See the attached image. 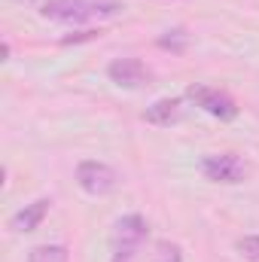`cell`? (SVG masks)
Instances as JSON below:
<instances>
[{
    "label": "cell",
    "mask_w": 259,
    "mask_h": 262,
    "mask_svg": "<svg viewBox=\"0 0 259 262\" xmlns=\"http://www.w3.org/2000/svg\"><path fill=\"white\" fill-rule=\"evenodd\" d=\"M153 262H183V250L174 241H159L153 250Z\"/></svg>",
    "instance_id": "obj_11"
},
{
    "label": "cell",
    "mask_w": 259,
    "mask_h": 262,
    "mask_svg": "<svg viewBox=\"0 0 259 262\" xmlns=\"http://www.w3.org/2000/svg\"><path fill=\"white\" fill-rule=\"evenodd\" d=\"M247 162L235 152H213V156H204L201 159V174L210 180V183H223V186H235V183H244L247 180Z\"/></svg>",
    "instance_id": "obj_3"
},
{
    "label": "cell",
    "mask_w": 259,
    "mask_h": 262,
    "mask_svg": "<svg viewBox=\"0 0 259 262\" xmlns=\"http://www.w3.org/2000/svg\"><path fill=\"white\" fill-rule=\"evenodd\" d=\"M70 253H67L64 244H40V247H31L28 250V262H67Z\"/></svg>",
    "instance_id": "obj_9"
},
{
    "label": "cell",
    "mask_w": 259,
    "mask_h": 262,
    "mask_svg": "<svg viewBox=\"0 0 259 262\" xmlns=\"http://www.w3.org/2000/svg\"><path fill=\"white\" fill-rule=\"evenodd\" d=\"M186 98L192 101L198 110H204L207 116H213V119H220V122H232L235 116H238V104H235V98L229 95V92H223V89H213V85H201V82H195L186 89Z\"/></svg>",
    "instance_id": "obj_2"
},
{
    "label": "cell",
    "mask_w": 259,
    "mask_h": 262,
    "mask_svg": "<svg viewBox=\"0 0 259 262\" xmlns=\"http://www.w3.org/2000/svg\"><path fill=\"white\" fill-rule=\"evenodd\" d=\"M107 76L119 89H143L149 82V70L140 58H116V61H110Z\"/></svg>",
    "instance_id": "obj_6"
},
{
    "label": "cell",
    "mask_w": 259,
    "mask_h": 262,
    "mask_svg": "<svg viewBox=\"0 0 259 262\" xmlns=\"http://www.w3.org/2000/svg\"><path fill=\"white\" fill-rule=\"evenodd\" d=\"M49 207H52V198H37V201L25 204L21 210H15V213H12L9 229H12V232H18V235H28V232H34V229H40V223L46 220Z\"/></svg>",
    "instance_id": "obj_8"
},
{
    "label": "cell",
    "mask_w": 259,
    "mask_h": 262,
    "mask_svg": "<svg viewBox=\"0 0 259 262\" xmlns=\"http://www.w3.org/2000/svg\"><path fill=\"white\" fill-rule=\"evenodd\" d=\"M76 183L85 195H110L116 186H119V174L107 165V162H95V159H85L76 165Z\"/></svg>",
    "instance_id": "obj_4"
},
{
    "label": "cell",
    "mask_w": 259,
    "mask_h": 262,
    "mask_svg": "<svg viewBox=\"0 0 259 262\" xmlns=\"http://www.w3.org/2000/svg\"><path fill=\"white\" fill-rule=\"evenodd\" d=\"M125 12L122 0H49L43 6V15L58 25H95L107 21Z\"/></svg>",
    "instance_id": "obj_1"
},
{
    "label": "cell",
    "mask_w": 259,
    "mask_h": 262,
    "mask_svg": "<svg viewBox=\"0 0 259 262\" xmlns=\"http://www.w3.org/2000/svg\"><path fill=\"white\" fill-rule=\"evenodd\" d=\"M146 232H149V226L140 213H125L113 223L110 244H113V250H140L146 241Z\"/></svg>",
    "instance_id": "obj_5"
},
{
    "label": "cell",
    "mask_w": 259,
    "mask_h": 262,
    "mask_svg": "<svg viewBox=\"0 0 259 262\" xmlns=\"http://www.w3.org/2000/svg\"><path fill=\"white\" fill-rule=\"evenodd\" d=\"M235 247H238V253L247 262H259V235H244V238H238Z\"/></svg>",
    "instance_id": "obj_12"
},
{
    "label": "cell",
    "mask_w": 259,
    "mask_h": 262,
    "mask_svg": "<svg viewBox=\"0 0 259 262\" xmlns=\"http://www.w3.org/2000/svg\"><path fill=\"white\" fill-rule=\"evenodd\" d=\"M183 119V101L180 98H159L143 110V122L159 125V128H171Z\"/></svg>",
    "instance_id": "obj_7"
},
{
    "label": "cell",
    "mask_w": 259,
    "mask_h": 262,
    "mask_svg": "<svg viewBox=\"0 0 259 262\" xmlns=\"http://www.w3.org/2000/svg\"><path fill=\"white\" fill-rule=\"evenodd\" d=\"M137 259H140V250H113L110 262H137Z\"/></svg>",
    "instance_id": "obj_13"
},
{
    "label": "cell",
    "mask_w": 259,
    "mask_h": 262,
    "mask_svg": "<svg viewBox=\"0 0 259 262\" xmlns=\"http://www.w3.org/2000/svg\"><path fill=\"white\" fill-rule=\"evenodd\" d=\"M159 49H168V52H186V46H189V34L183 31V28H171V31H165L159 40Z\"/></svg>",
    "instance_id": "obj_10"
}]
</instances>
